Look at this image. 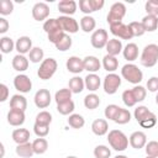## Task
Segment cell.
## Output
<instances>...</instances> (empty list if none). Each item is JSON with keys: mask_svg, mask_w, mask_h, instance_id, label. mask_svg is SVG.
<instances>
[{"mask_svg": "<svg viewBox=\"0 0 158 158\" xmlns=\"http://www.w3.org/2000/svg\"><path fill=\"white\" fill-rule=\"evenodd\" d=\"M95 26H96V21H95V19H94L93 16L85 15V16H83V17L80 19V28H81L84 32L89 33V32L94 31V30H95Z\"/></svg>", "mask_w": 158, "mask_h": 158, "instance_id": "cell-29", "label": "cell"}, {"mask_svg": "<svg viewBox=\"0 0 158 158\" xmlns=\"http://www.w3.org/2000/svg\"><path fill=\"white\" fill-rule=\"evenodd\" d=\"M121 85V78L115 73H109L104 79V91L109 95H112L117 91Z\"/></svg>", "mask_w": 158, "mask_h": 158, "instance_id": "cell-6", "label": "cell"}, {"mask_svg": "<svg viewBox=\"0 0 158 158\" xmlns=\"http://www.w3.org/2000/svg\"><path fill=\"white\" fill-rule=\"evenodd\" d=\"M141 22H142L146 32H153L158 27V17L157 16H153V15H146L142 19Z\"/></svg>", "mask_w": 158, "mask_h": 158, "instance_id": "cell-26", "label": "cell"}, {"mask_svg": "<svg viewBox=\"0 0 158 158\" xmlns=\"http://www.w3.org/2000/svg\"><path fill=\"white\" fill-rule=\"evenodd\" d=\"M57 20H58V22H59V25H60V27H62V30L64 32H69V33H77L78 32L79 23L72 16H64V15H62Z\"/></svg>", "mask_w": 158, "mask_h": 158, "instance_id": "cell-9", "label": "cell"}, {"mask_svg": "<svg viewBox=\"0 0 158 158\" xmlns=\"http://www.w3.org/2000/svg\"><path fill=\"white\" fill-rule=\"evenodd\" d=\"M43 57H44V52L41 47H33L31 49V52L28 53V59L32 63H42L43 62Z\"/></svg>", "mask_w": 158, "mask_h": 158, "instance_id": "cell-36", "label": "cell"}, {"mask_svg": "<svg viewBox=\"0 0 158 158\" xmlns=\"http://www.w3.org/2000/svg\"><path fill=\"white\" fill-rule=\"evenodd\" d=\"M64 35H65V32H64L63 30H58V31H54V32H52V33H49V35H47V36H48V41H49L51 43L56 44V43H58V42L63 38Z\"/></svg>", "mask_w": 158, "mask_h": 158, "instance_id": "cell-51", "label": "cell"}, {"mask_svg": "<svg viewBox=\"0 0 158 158\" xmlns=\"http://www.w3.org/2000/svg\"><path fill=\"white\" fill-rule=\"evenodd\" d=\"M128 26H130V28H131V31H132L133 37H135V36H136V37H139V36L144 35V32H146V30H144V27H143L142 22L133 21V22H130V23H128Z\"/></svg>", "mask_w": 158, "mask_h": 158, "instance_id": "cell-46", "label": "cell"}, {"mask_svg": "<svg viewBox=\"0 0 158 158\" xmlns=\"http://www.w3.org/2000/svg\"><path fill=\"white\" fill-rule=\"evenodd\" d=\"M51 93L49 90L47 89H40L36 94H35V105L38 107V109H46L51 104Z\"/></svg>", "mask_w": 158, "mask_h": 158, "instance_id": "cell-11", "label": "cell"}, {"mask_svg": "<svg viewBox=\"0 0 158 158\" xmlns=\"http://www.w3.org/2000/svg\"><path fill=\"white\" fill-rule=\"evenodd\" d=\"M43 30H44V32L47 35H49V33H52L54 31L62 30V27H60V25H59V22H58L57 19H48L43 23Z\"/></svg>", "mask_w": 158, "mask_h": 158, "instance_id": "cell-37", "label": "cell"}, {"mask_svg": "<svg viewBox=\"0 0 158 158\" xmlns=\"http://www.w3.org/2000/svg\"><path fill=\"white\" fill-rule=\"evenodd\" d=\"M10 109L25 111L27 109V100H26V98L23 95H20V94L12 95L11 99H10Z\"/></svg>", "mask_w": 158, "mask_h": 158, "instance_id": "cell-20", "label": "cell"}, {"mask_svg": "<svg viewBox=\"0 0 158 158\" xmlns=\"http://www.w3.org/2000/svg\"><path fill=\"white\" fill-rule=\"evenodd\" d=\"M99 105H100V98H99L96 94L91 93V94H88V95L84 98V106H85L86 109L94 110V109H96Z\"/></svg>", "mask_w": 158, "mask_h": 158, "instance_id": "cell-33", "label": "cell"}, {"mask_svg": "<svg viewBox=\"0 0 158 158\" xmlns=\"http://www.w3.org/2000/svg\"><path fill=\"white\" fill-rule=\"evenodd\" d=\"M12 68L16 70V72H25L27 68H28V59L23 56V54H16L14 58H12Z\"/></svg>", "mask_w": 158, "mask_h": 158, "instance_id": "cell-23", "label": "cell"}, {"mask_svg": "<svg viewBox=\"0 0 158 158\" xmlns=\"http://www.w3.org/2000/svg\"><path fill=\"white\" fill-rule=\"evenodd\" d=\"M122 54L125 57V59H127L128 62H133L138 58V46L136 43H127L125 46V48L122 49Z\"/></svg>", "mask_w": 158, "mask_h": 158, "instance_id": "cell-22", "label": "cell"}, {"mask_svg": "<svg viewBox=\"0 0 158 158\" xmlns=\"http://www.w3.org/2000/svg\"><path fill=\"white\" fill-rule=\"evenodd\" d=\"M69 89L73 94H79L84 90V86H85V83H84V79L80 78V77H73L72 79H69Z\"/></svg>", "mask_w": 158, "mask_h": 158, "instance_id": "cell-30", "label": "cell"}, {"mask_svg": "<svg viewBox=\"0 0 158 158\" xmlns=\"http://www.w3.org/2000/svg\"><path fill=\"white\" fill-rule=\"evenodd\" d=\"M157 123V116L152 112L147 118H144L142 122H139V125L142 126V127H144V128H151V127H153L154 125Z\"/></svg>", "mask_w": 158, "mask_h": 158, "instance_id": "cell-52", "label": "cell"}, {"mask_svg": "<svg viewBox=\"0 0 158 158\" xmlns=\"http://www.w3.org/2000/svg\"><path fill=\"white\" fill-rule=\"evenodd\" d=\"M128 141H130V144H131L132 148L141 149V148L146 147V144H147V136L142 131H135L130 136V139Z\"/></svg>", "mask_w": 158, "mask_h": 158, "instance_id": "cell-13", "label": "cell"}, {"mask_svg": "<svg viewBox=\"0 0 158 158\" xmlns=\"http://www.w3.org/2000/svg\"><path fill=\"white\" fill-rule=\"evenodd\" d=\"M0 91H1V95H0V101L4 102L7 100V96H9V88L5 85V84H0Z\"/></svg>", "mask_w": 158, "mask_h": 158, "instance_id": "cell-56", "label": "cell"}, {"mask_svg": "<svg viewBox=\"0 0 158 158\" xmlns=\"http://www.w3.org/2000/svg\"><path fill=\"white\" fill-rule=\"evenodd\" d=\"M120 106H117V105H115V104H110V105H107L106 107H105V111H104V114H105V117L106 118H109V120H115V117H116V115L118 114V111H120Z\"/></svg>", "mask_w": 158, "mask_h": 158, "instance_id": "cell-47", "label": "cell"}, {"mask_svg": "<svg viewBox=\"0 0 158 158\" xmlns=\"http://www.w3.org/2000/svg\"><path fill=\"white\" fill-rule=\"evenodd\" d=\"M54 46H56V48H57L58 51H60V52L68 51V49L72 47V38H70V36L65 33V35L63 36V38H62L58 43H56Z\"/></svg>", "mask_w": 158, "mask_h": 158, "instance_id": "cell-43", "label": "cell"}, {"mask_svg": "<svg viewBox=\"0 0 158 158\" xmlns=\"http://www.w3.org/2000/svg\"><path fill=\"white\" fill-rule=\"evenodd\" d=\"M91 131L96 136H104L109 131V123L104 118H96L91 123Z\"/></svg>", "mask_w": 158, "mask_h": 158, "instance_id": "cell-17", "label": "cell"}, {"mask_svg": "<svg viewBox=\"0 0 158 158\" xmlns=\"http://www.w3.org/2000/svg\"><path fill=\"white\" fill-rule=\"evenodd\" d=\"M14 86L20 93H28L32 89V81L27 75L19 74L14 78Z\"/></svg>", "mask_w": 158, "mask_h": 158, "instance_id": "cell-10", "label": "cell"}, {"mask_svg": "<svg viewBox=\"0 0 158 158\" xmlns=\"http://www.w3.org/2000/svg\"><path fill=\"white\" fill-rule=\"evenodd\" d=\"M14 48H15V43H14L11 37L4 36V37L0 38V49L4 54H7V53L12 52Z\"/></svg>", "mask_w": 158, "mask_h": 158, "instance_id": "cell-34", "label": "cell"}, {"mask_svg": "<svg viewBox=\"0 0 158 158\" xmlns=\"http://www.w3.org/2000/svg\"><path fill=\"white\" fill-rule=\"evenodd\" d=\"M139 62L143 67H147V68L154 67L158 62V46L154 43L147 44L141 53Z\"/></svg>", "mask_w": 158, "mask_h": 158, "instance_id": "cell-2", "label": "cell"}, {"mask_svg": "<svg viewBox=\"0 0 158 158\" xmlns=\"http://www.w3.org/2000/svg\"><path fill=\"white\" fill-rule=\"evenodd\" d=\"M105 48H106L107 54L114 56V57H116L117 54H120V53L122 52V49H123L121 41L117 40V38H111V40H109V42H107V44H106Z\"/></svg>", "mask_w": 158, "mask_h": 158, "instance_id": "cell-25", "label": "cell"}, {"mask_svg": "<svg viewBox=\"0 0 158 158\" xmlns=\"http://www.w3.org/2000/svg\"><path fill=\"white\" fill-rule=\"evenodd\" d=\"M25 111H20V110H14V109H10V111L7 112V122L11 125V126H21L23 122H25Z\"/></svg>", "mask_w": 158, "mask_h": 158, "instance_id": "cell-16", "label": "cell"}, {"mask_svg": "<svg viewBox=\"0 0 158 158\" xmlns=\"http://www.w3.org/2000/svg\"><path fill=\"white\" fill-rule=\"evenodd\" d=\"M84 83H85V88L89 91H96L100 88L101 80L99 78V75H96L95 73H89L85 78H84Z\"/></svg>", "mask_w": 158, "mask_h": 158, "instance_id": "cell-21", "label": "cell"}, {"mask_svg": "<svg viewBox=\"0 0 158 158\" xmlns=\"http://www.w3.org/2000/svg\"><path fill=\"white\" fill-rule=\"evenodd\" d=\"M9 27H10V25H9L7 20L4 17H0V33H5L9 30Z\"/></svg>", "mask_w": 158, "mask_h": 158, "instance_id": "cell-58", "label": "cell"}, {"mask_svg": "<svg viewBox=\"0 0 158 158\" xmlns=\"http://www.w3.org/2000/svg\"><path fill=\"white\" fill-rule=\"evenodd\" d=\"M114 158H128V157H126V156H122V154H118V156H116V157H114Z\"/></svg>", "mask_w": 158, "mask_h": 158, "instance_id": "cell-59", "label": "cell"}, {"mask_svg": "<svg viewBox=\"0 0 158 158\" xmlns=\"http://www.w3.org/2000/svg\"><path fill=\"white\" fill-rule=\"evenodd\" d=\"M156 104L158 105V93H157V95H156Z\"/></svg>", "mask_w": 158, "mask_h": 158, "instance_id": "cell-60", "label": "cell"}, {"mask_svg": "<svg viewBox=\"0 0 158 158\" xmlns=\"http://www.w3.org/2000/svg\"><path fill=\"white\" fill-rule=\"evenodd\" d=\"M102 67L105 70H107L109 73H114L117 68H118V59L114 56L106 54L102 58Z\"/></svg>", "mask_w": 158, "mask_h": 158, "instance_id": "cell-27", "label": "cell"}, {"mask_svg": "<svg viewBox=\"0 0 158 158\" xmlns=\"http://www.w3.org/2000/svg\"><path fill=\"white\" fill-rule=\"evenodd\" d=\"M58 10L64 16H70L77 11V2L74 0H62L58 2Z\"/></svg>", "mask_w": 158, "mask_h": 158, "instance_id": "cell-18", "label": "cell"}, {"mask_svg": "<svg viewBox=\"0 0 158 158\" xmlns=\"http://www.w3.org/2000/svg\"><path fill=\"white\" fill-rule=\"evenodd\" d=\"M107 141L111 148L117 152L125 151L128 147V142H130L127 136L120 130H111L107 135Z\"/></svg>", "mask_w": 158, "mask_h": 158, "instance_id": "cell-1", "label": "cell"}, {"mask_svg": "<svg viewBox=\"0 0 158 158\" xmlns=\"http://www.w3.org/2000/svg\"><path fill=\"white\" fill-rule=\"evenodd\" d=\"M12 139L17 144L27 143L30 139V131L27 128H16L12 131Z\"/></svg>", "mask_w": 158, "mask_h": 158, "instance_id": "cell-24", "label": "cell"}, {"mask_svg": "<svg viewBox=\"0 0 158 158\" xmlns=\"http://www.w3.org/2000/svg\"><path fill=\"white\" fill-rule=\"evenodd\" d=\"M122 101H123V104L127 107H132V106H135L137 104V101H136V99H135L131 89H127V90H125L122 93Z\"/></svg>", "mask_w": 158, "mask_h": 158, "instance_id": "cell-45", "label": "cell"}, {"mask_svg": "<svg viewBox=\"0 0 158 158\" xmlns=\"http://www.w3.org/2000/svg\"><path fill=\"white\" fill-rule=\"evenodd\" d=\"M49 16V6L46 2H36L32 7V17L36 21H43Z\"/></svg>", "mask_w": 158, "mask_h": 158, "instance_id": "cell-12", "label": "cell"}, {"mask_svg": "<svg viewBox=\"0 0 158 158\" xmlns=\"http://www.w3.org/2000/svg\"><path fill=\"white\" fill-rule=\"evenodd\" d=\"M14 11V2L11 0H1L0 1V14L2 16L10 15Z\"/></svg>", "mask_w": 158, "mask_h": 158, "instance_id": "cell-48", "label": "cell"}, {"mask_svg": "<svg viewBox=\"0 0 158 158\" xmlns=\"http://www.w3.org/2000/svg\"><path fill=\"white\" fill-rule=\"evenodd\" d=\"M131 90H132V94H133V96H135V99H136L137 102H141V101H143V100L146 99L147 89H146L144 86H142V85H136V86L132 88Z\"/></svg>", "mask_w": 158, "mask_h": 158, "instance_id": "cell-44", "label": "cell"}, {"mask_svg": "<svg viewBox=\"0 0 158 158\" xmlns=\"http://www.w3.org/2000/svg\"><path fill=\"white\" fill-rule=\"evenodd\" d=\"M110 32L118 37V38H122V40H131L133 37L132 35V31L128 25H125L123 22H118V23H114V25H110Z\"/></svg>", "mask_w": 158, "mask_h": 158, "instance_id": "cell-8", "label": "cell"}, {"mask_svg": "<svg viewBox=\"0 0 158 158\" xmlns=\"http://www.w3.org/2000/svg\"><path fill=\"white\" fill-rule=\"evenodd\" d=\"M147 89L151 93L158 91V78L157 77H152V78L148 79V81H147Z\"/></svg>", "mask_w": 158, "mask_h": 158, "instance_id": "cell-55", "label": "cell"}, {"mask_svg": "<svg viewBox=\"0 0 158 158\" xmlns=\"http://www.w3.org/2000/svg\"><path fill=\"white\" fill-rule=\"evenodd\" d=\"M151 114H152V111H149L148 107H147V106H143V105L136 107V109H135V112H133L135 118H136V121H137L138 123L142 122L144 118H147Z\"/></svg>", "mask_w": 158, "mask_h": 158, "instance_id": "cell-39", "label": "cell"}, {"mask_svg": "<svg viewBox=\"0 0 158 158\" xmlns=\"http://www.w3.org/2000/svg\"><path fill=\"white\" fill-rule=\"evenodd\" d=\"M121 75L123 79H126L128 83L131 84H139L143 79V73L142 70L136 65V64H132V63H127L122 67L121 69Z\"/></svg>", "mask_w": 158, "mask_h": 158, "instance_id": "cell-3", "label": "cell"}, {"mask_svg": "<svg viewBox=\"0 0 158 158\" xmlns=\"http://www.w3.org/2000/svg\"><path fill=\"white\" fill-rule=\"evenodd\" d=\"M79 9H80L81 12H84L86 15L94 12L93 7H91V4H90V0H80L79 1Z\"/></svg>", "mask_w": 158, "mask_h": 158, "instance_id": "cell-54", "label": "cell"}, {"mask_svg": "<svg viewBox=\"0 0 158 158\" xmlns=\"http://www.w3.org/2000/svg\"><path fill=\"white\" fill-rule=\"evenodd\" d=\"M146 153L147 156L158 158V142L157 141H149L146 144Z\"/></svg>", "mask_w": 158, "mask_h": 158, "instance_id": "cell-50", "label": "cell"}, {"mask_svg": "<svg viewBox=\"0 0 158 158\" xmlns=\"http://www.w3.org/2000/svg\"><path fill=\"white\" fill-rule=\"evenodd\" d=\"M126 15V6L123 2H115L111 5L110 11L106 16V21L109 25L122 22V19Z\"/></svg>", "mask_w": 158, "mask_h": 158, "instance_id": "cell-5", "label": "cell"}, {"mask_svg": "<svg viewBox=\"0 0 158 158\" xmlns=\"http://www.w3.org/2000/svg\"><path fill=\"white\" fill-rule=\"evenodd\" d=\"M114 121L116 123H118V125H125V123H127V122L131 121V112L127 109H122L121 107Z\"/></svg>", "mask_w": 158, "mask_h": 158, "instance_id": "cell-41", "label": "cell"}, {"mask_svg": "<svg viewBox=\"0 0 158 158\" xmlns=\"http://www.w3.org/2000/svg\"><path fill=\"white\" fill-rule=\"evenodd\" d=\"M84 70H88L89 73H96L101 68L100 60L95 56H86L84 59Z\"/></svg>", "mask_w": 158, "mask_h": 158, "instance_id": "cell-19", "label": "cell"}, {"mask_svg": "<svg viewBox=\"0 0 158 158\" xmlns=\"http://www.w3.org/2000/svg\"><path fill=\"white\" fill-rule=\"evenodd\" d=\"M32 147H33V152L35 154H43L47 152L48 149V142L46 138L43 137H38L32 142Z\"/></svg>", "mask_w": 158, "mask_h": 158, "instance_id": "cell-31", "label": "cell"}, {"mask_svg": "<svg viewBox=\"0 0 158 158\" xmlns=\"http://www.w3.org/2000/svg\"><path fill=\"white\" fill-rule=\"evenodd\" d=\"M146 158H156V157H151V156H147Z\"/></svg>", "mask_w": 158, "mask_h": 158, "instance_id": "cell-62", "label": "cell"}, {"mask_svg": "<svg viewBox=\"0 0 158 158\" xmlns=\"http://www.w3.org/2000/svg\"><path fill=\"white\" fill-rule=\"evenodd\" d=\"M147 15H153L158 17V0H148L144 5Z\"/></svg>", "mask_w": 158, "mask_h": 158, "instance_id": "cell-49", "label": "cell"}, {"mask_svg": "<svg viewBox=\"0 0 158 158\" xmlns=\"http://www.w3.org/2000/svg\"><path fill=\"white\" fill-rule=\"evenodd\" d=\"M94 156L95 158H110L111 151L107 146L105 144H99L94 148Z\"/></svg>", "mask_w": 158, "mask_h": 158, "instance_id": "cell-42", "label": "cell"}, {"mask_svg": "<svg viewBox=\"0 0 158 158\" xmlns=\"http://www.w3.org/2000/svg\"><path fill=\"white\" fill-rule=\"evenodd\" d=\"M33 131L38 137H46L49 132V126H42V125H33Z\"/></svg>", "mask_w": 158, "mask_h": 158, "instance_id": "cell-53", "label": "cell"}, {"mask_svg": "<svg viewBox=\"0 0 158 158\" xmlns=\"http://www.w3.org/2000/svg\"><path fill=\"white\" fill-rule=\"evenodd\" d=\"M68 125L75 130H79L84 125H85V120L81 115L79 114H72L69 115V118H68Z\"/></svg>", "mask_w": 158, "mask_h": 158, "instance_id": "cell-35", "label": "cell"}, {"mask_svg": "<svg viewBox=\"0 0 158 158\" xmlns=\"http://www.w3.org/2000/svg\"><path fill=\"white\" fill-rule=\"evenodd\" d=\"M90 4L93 7V11H98V10L102 9V6L105 5V1L104 0H90Z\"/></svg>", "mask_w": 158, "mask_h": 158, "instance_id": "cell-57", "label": "cell"}, {"mask_svg": "<svg viewBox=\"0 0 158 158\" xmlns=\"http://www.w3.org/2000/svg\"><path fill=\"white\" fill-rule=\"evenodd\" d=\"M65 65H67L68 72H70L73 74H80L84 70V62H83L81 58H79L77 56L69 57L67 63H65Z\"/></svg>", "mask_w": 158, "mask_h": 158, "instance_id": "cell-14", "label": "cell"}, {"mask_svg": "<svg viewBox=\"0 0 158 158\" xmlns=\"http://www.w3.org/2000/svg\"><path fill=\"white\" fill-rule=\"evenodd\" d=\"M72 91L69 88H63V89H59L56 95H54V100L58 104H63V102H67V101H70L72 100Z\"/></svg>", "mask_w": 158, "mask_h": 158, "instance_id": "cell-32", "label": "cell"}, {"mask_svg": "<svg viewBox=\"0 0 158 158\" xmlns=\"http://www.w3.org/2000/svg\"><path fill=\"white\" fill-rule=\"evenodd\" d=\"M65 158H78V157H75V156H68V157H65Z\"/></svg>", "mask_w": 158, "mask_h": 158, "instance_id": "cell-61", "label": "cell"}, {"mask_svg": "<svg viewBox=\"0 0 158 158\" xmlns=\"http://www.w3.org/2000/svg\"><path fill=\"white\" fill-rule=\"evenodd\" d=\"M15 48L19 52V54L25 56L26 53H30L31 49L33 48L32 47V40L28 36H21L17 38V41L15 43Z\"/></svg>", "mask_w": 158, "mask_h": 158, "instance_id": "cell-15", "label": "cell"}, {"mask_svg": "<svg viewBox=\"0 0 158 158\" xmlns=\"http://www.w3.org/2000/svg\"><path fill=\"white\" fill-rule=\"evenodd\" d=\"M51 122H52V115L46 110L38 112L36 116V120H35V123L42 125V126H49Z\"/></svg>", "mask_w": 158, "mask_h": 158, "instance_id": "cell-38", "label": "cell"}, {"mask_svg": "<svg viewBox=\"0 0 158 158\" xmlns=\"http://www.w3.org/2000/svg\"><path fill=\"white\" fill-rule=\"evenodd\" d=\"M57 67H58V64H57V60L54 58H46V59H43V62L41 63L40 68L37 70L38 78L42 79V80L51 79L54 75V73L57 70Z\"/></svg>", "mask_w": 158, "mask_h": 158, "instance_id": "cell-4", "label": "cell"}, {"mask_svg": "<svg viewBox=\"0 0 158 158\" xmlns=\"http://www.w3.org/2000/svg\"><path fill=\"white\" fill-rule=\"evenodd\" d=\"M74 109H75V105H74L73 100L57 105V111L60 115H72L73 111H74Z\"/></svg>", "mask_w": 158, "mask_h": 158, "instance_id": "cell-40", "label": "cell"}, {"mask_svg": "<svg viewBox=\"0 0 158 158\" xmlns=\"http://www.w3.org/2000/svg\"><path fill=\"white\" fill-rule=\"evenodd\" d=\"M90 42H91V46L98 49L106 47V44L109 42V35H107L106 30H104V28L95 30L90 37Z\"/></svg>", "mask_w": 158, "mask_h": 158, "instance_id": "cell-7", "label": "cell"}, {"mask_svg": "<svg viewBox=\"0 0 158 158\" xmlns=\"http://www.w3.org/2000/svg\"><path fill=\"white\" fill-rule=\"evenodd\" d=\"M16 154L19 157H21V158H31L35 154L32 143L27 142V143L17 144V147H16Z\"/></svg>", "mask_w": 158, "mask_h": 158, "instance_id": "cell-28", "label": "cell"}]
</instances>
